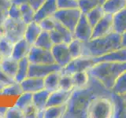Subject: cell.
Masks as SVG:
<instances>
[{
    "instance_id": "1",
    "label": "cell",
    "mask_w": 126,
    "mask_h": 118,
    "mask_svg": "<svg viewBox=\"0 0 126 118\" xmlns=\"http://www.w3.org/2000/svg\"><path fill=\"white\" fill-rule=\"evenodd\" d=\"M108 90L97 79L91 76L89 84L85 88H74L67 102L65 118H87L88 108L94 98L102 95H110Z\"/></svg>"
},
{
    "instance_id": "2",
    "label": "cell",
    "mask_w": 126,
    "mask_h": 118,
    "mask_svg": "<svg viewBox=\"0 0 126 118\" xmlns=\"http://www.w3.org/2000/svg\"><path fill=\"white\" fill-rule=\"evenodd\" d=\"M121 47V34L113 31L104 36L83 42L82 55L98 58Z\"/></svg>"
},
{
    "instance_id": "3",
    "label": "cell",
    "mask_w": 126,
    "mask_h": 118,
    "mask_svg": "<svg viewBox=\"0 0 126 118\" xmlns=\"http://www.w3.org/2000/svg\"><path fill=\"white\" fill-rule=\"evenodd\" d=\"M125 70L126 62L102 61L95 63L88 72L90 76L97 79L106 88L111 90L117 79Z\"/></svg>"
},
{
    "instance_id": "4",
    "label": "cell",
    "mask_w": 126,
    "mask_h": 118,
    "mask_svg": "<svg viewBox=\"0 0 126 118\" xmlns=\"http://www.w3.org/2000/svg\"><path fill=\"white\" fill-rule=\"evenodd\" d=\"M110 95L94 98L88 108L87 118H113V103Z\"/></svg>"
},
{
    "instance_id": "5",
    "label": "cell",
    "mask_w": 126,
    "mask_h": 118,
    "mask_svg": "<svg viewBox=\"0 0 126 118\" xmlns=\"http://www.w3.org/2000/svg\"><path fill=\"white\" fill-rule=\"evenodd\" d=\"M3 26L5 30V37L12 43H16L25 38L27 25L22 19L8 17Z\"/></svg>"
},
{
    "instance_id": "6",
    "label": "cell",
    "mask_w": 126,
    "mask_h": 118,
    "mask_svg": "<svg viewBox=\"0 0 126 118\" xmlns=\"http://www.w3.org/2000/svg\"><path fill=\"white\" fill-rule=\"evenodd\" d=\"M82 15V12L79 8L73 9L58 10L54 17L62 25L67 28L73 33L76 26Z\"/></svg>"
},
{
    "instance_id": "7",
    "label": "cell",
    "mask_w": 126,
    "mask_h": 118,
    "mask_svg": "<svg viewBox=\"0 0 126 118\" xmlns=\"http://www.w3.org/2000/svg\"><path fill=\"white\" fill-rule=\"evenodd\" d=\"M95 64L94 58L90 56H81L73 58L69 63L65 67L62 69V72L63 73L73 74L80 71H88Z\"/></svg>"
},
{
    "instance_id": "8",
    "label": "cell",
    "mask_w": 126,
    "mask_h": 118,
    "mask_svg": "<svg viewBox=\"0 0 126 118\" xmlns=\"http://www.w3.org/2000/svg\"><path fill=\"white\" fill-rule=\"evenodd\" d=\"M28 59L31 64H54L55 61L51 50L32 46Z\"/></svg>"
},
{
    "instance_id": "9",
    "label": "cell",
    "mask_w": 126,
    "mask_h": 118,
    "mask_svg": "<svg viewBox=\"0 0 126 118\" xmlns=\"http://www.w3.org/2000/svg\"><path fill=\"white\" fill-rule=\"evenodd\" d=\"M93 27L89 23L85 14L81 15L77 25L73 31L74 38L80 39L82 42H88L92 38Z\"/></svg>"
},
{
    "instance_id": "10",
    "label": "cell",
    "mask_w": 126,
    "mask_h": 118,
    "mask_svg": "<svg viewBox=\"0 0 126 118\" xmlns=\"http://www.w3.org/2000/svg\"><path fill=\"white\" fill-rule=\"evenodd\" d=\"M50 50L55 63H57L62 68L65 67L73 59L69 49V45L67 43H62L59 44H54Z\"/></svg>"
},
{
    "instance_id": "11",
    "label": "cell",
    "mask_w": 126,
    "mask_h": 118,
    "mask_svg": "<svg viewBox=\"0 0 126 118\" xmlns=\"http://www.w3.org/2000/svg\"><path fill=\"white\" fill-rule=\"evenodd\" d=\"M50 35L54 44H59L62 43L69 44L74 39L72 31L59 23L57 20L55 23V28L50 31Z\"/></svg>"
},
{
    "instance_id": "12",
    "label": "cell",
    "mask_w": 126,
    "mask_h": 118,
    "mask_svg": "<svg viewBox=\"0 0 126 118\" xmlns=\"http://www.w3.org/2000/svg\"><path fill=\"white\" fill-rule=\"evenodd\" d=\"M113 31H114L113 14L106 13L102 18L94 26L92 39L104 36V35L112 33Z\"/></svg>"
},
{
    "instance_id": "13",
    "label": "cell",
    "mask_w": 126,
    "mask_h": 118,
    "mask_svg": "<svg viewBox=\"0 0 126 118\" xmlns=\"http://www.w3.org/2000/svg\"><path fill=\"white\" fill-rule=\"evenodd\" d=\"M62 69L63 68L58 65L57 63L54 64H31L30 63L29 76L44 78L54 71L62 70Z\"/></svg>"
},
{
    "instance_id": "14",
    "label": "cell",
    "mask_w": 126,
    "mask_h": 118,
    "mask_svg": "<svg viewBox=\"0 0 126 118\" xmlns=\"http://www.w3.org/2000/svg\"><path fill=\"white\" fill-rule=\"evenodd\" d=\"M58 10L56 0H46L43 5L35 11L34 21L39 23L43 19L52 17Z\"/></svg>"
},
{
    "instance_id": "15",
    "label": "cell",
    "mask_w": 126,
    "mask_h": 118,
    "mask_svg": "<svg viewBox=\"0 0 126 118\" xmlns=\"http://www.w3.org/2000/svg\"><path fill=\"white\" fill-rule=\"evenodd\" d=\"M73 90H64L62 89H58L53 92H50L47 103V107L66 104L73 93Z\"/></svg>"
},
{
    "instance_id": "16",
    "label": "cell",
    "mask_w": 126,
    "mask_h": 118,
    "mask_svg": "<svg viewBox=\"0 0 126 118\" xmlns=\"http://www.w3.org/2000/svg\"><path fill=\"white\" fill-rule=\"evenodd\" d=\"M20 84H21L24 92L35 93L44 89V80H43V78L40 77L28 76Z\"/></svg>"
},
{
    "instance_id": "17",
    "label": "cell",
    "mask_w": 126,
    "mask_h": 118,
    "mask_svg": "<svg viewBox=\"0 0 126 118\" xmlns=\"http://www.w3.org/2000/svg\"><path fill=\"white\" fill-rule=\"evenodd\" d=\"M95 63L102 61L110 62H126V47H121L120 49L113 50L101 57L94 58Z\"/></svg>"
},
{
    "instance_id": "18",
    "label": "cell",
    "mask_w": 126,
    "mask_h": 118,
    "mask_svg": "<svg viewBox=\"0 0 126 118\" xmlns=\"http://www.w3.org/2000/svg\"><path fill=\"white\" fill-rule=\"evenodd\" d=\"M113 103V117L114 118H126V101L122 95L115 93L110 95Z\"/></svg>"
},
{
    "instance_id": "19",
    "label": "cell",
    "mask_w": 126,
    "mask_h": 118,
    "mask_svg": "<svg viewBox=\"0 0 126 118\" xmlns=\"http://www.w3.org/2000/svg\"><path fill=\"white\" fill-rule=\"evenodd\" d=\"M32 45L28 42L25 38H23L21 40H19L16 43H14L13 54L12 57L15 58L16 60H21V59L28 57L31 50Z\"/></svg>"
},
{
    "instance_id": "20",
    "label": "cell",
    "mask_w": 126,
    "mask_h": 118,
    "mask_svg": "<svg viewBox=\"0 0 126 118\" xmlns=\"http://www.w3.org/2000/svg\"><path fill=\"white\" fill-rule=\"evenodd\" d=\"M62 70L54 71L43 78L44 89L47 90L50 92H53L59 89V81H60V78L62 74Z\"/></svg>"
},
{
    "instance_id": "21",
    "label": "cell",
    "mask_w": 126,
    "mask_h": 118,
    "mask_svg": "<svg viewBox=\"0 0 126 118\" xmlns=\"http://www.w3.org/2000/svg\"><path fill=\"white\" fill-rule=\"evenodd\" d=\"M41 31L42 29L39 24L33 21L32 22L29 23V25H27L25 33V39L32 46H33L39 34L41 33Z\"/></svg>"
},
{
    "instance_id": "22",
    "label": "cell",
    "mask_w": 126,
    "mask_h": 118,
    "mask_svg": "<svg viewBox=\"0 0 126 118\" xmlns=\"http://www.w3.org/2000/svg\"><path fill=\"white\" fill-rule=\"evenodd\" d=\"M18 65L19 61L16 60L13 57L4 58H2L1 62H0V68L9 76L15 78V76L17 72Z\"/></svg>"
},
{
    "instance_id": "23",
    "label": "cell",
    "mask_w": 126,
    "mask_h": 118,
    "mask_svg": "<svg viewBox=\"0 0 126 118\" xmlns=\"http://www.w3.org/2000/svg\"><path fill=\"white\" fill-rule=\"evenodd\" d=\"M105 13L115 14L126 8V0H106L102 4Z\"/></svg>"
},
{
    "instance_id": "24",
    "label": "cell",
    "mask_w": 126,
    "mask_h": 118,
    "mask_svg": "<svg viewBox=\"0 0 126 118\" xmlns=\"http://www.w3.org/2000/svg\"><path fill=\"white\" fill-rule=\"evenodd\" d=\"M50 94V92L46 89H43L33 93V104L38 109V111H43L46 109Z\"/></svg>"
},
{
    "instance_id": "25",
    "label": "cell",
    "mask_w": 126,
    "mask_h": 118,
    "mask_svg": "<svg viewBox=\"0 0 126 118\" xmlns=\"http://www.w3.org/2000/svg\"><path fill=\"white\" fill-rule=\"evenodd\" d=\"M113 31L122 34L126 31V8L113 15Z\"/></svg>"
},
{
    "instance_id": "26",
    "label": "cell",
    "mask_w": 126,
    "mask_h": 118,
    "mask_svg": "<svg viewBox=\"0 0 126 118\" xmlns=\"http://www.w3.org/2000/svg\"><path fill=\"white\" fill-rule=\"evenodd\" d=\"M67 110V103L60 105L47 107L44 111L43 118H62L64 117Z\"/></svg>"
},
{
    "instance_id": "27",
    "label": "cell",
    "mask_w": 126,
    "mask_h": 118,
    "mask_svg": "<svg viewBox=\"0 0 126 118\" xmlns=\"http://www.w3.org/2000/svg\"><path fill=\"white\" fill-rule=\"evenodd\" d=\"M54 45V44L52 42V39H51L50 31L45 30H42L41 33L39 34L36 41L34 43V46H35L50 50H51Z\"/></svg>"
},
{
    "instance_id": "28",
    "label": "cell",
    "mask_w": 126,
    "mask_h": 118,
    "mask_svg": "<svg viewBox=\"0 0 126 118\" xmlns=\"http://www.w3.org/2000/svg\"><path fill=\"white\" fill-rule=\"evenodd\" d=\"M30 62L28 59V57L24 58L19 60V65L17 74L15 76V80L17 83H21L25 79L29 76V68Z\"/></svg>"
},
{
    "instance_id": "29",
    "label": "cell",
    "mask_w": 126,
    "mask_h": 118,
    "mask_svg": "<svg viewBox=\"0 0 126 118\" xmlns=\"http://www.w3.org/2000/svg\"><path fill=\"white\" fill-rule=\"evenodd\" d=\"M105 11L102 8L101 4L98 5L92 9V10H90L88 13H87L85 14L87 19L89 21V23L92 25V26L94 28V26L96 25V24L100 21L102 18V17L105 15Z\"/></svg>"
},
{
    "instance_id": "30",
    "label": "cell",
    "mask_w": 126,
    "mask_h": 118,
    "mask_svg": "<svg viewBox=\"0 0 126 118\" xmlns=\"http://www.w3.org/2000/svg\"><path fill=\"white\" fill-rule=\"evenodd\" d=\"M75 88H83L89 84L90 74L88 71H80L72 74Z\"/></svg>"
},
{
    "instance_id": "31",
    "label": "cell",
    "mask_w": 126,
    "mask_h": 118,
    "mask_svg": "<svg viewBox=\"0 0 126 118\" xmlns=\"http://www.w3.org/2000/svg\"><path fill=\"white\" fill-rule=\"evenodd\" d=\"M20 8H21V18L23 21L26 25H29V23L32 22L35 18V10L30 6V4L28 2L22 3L20 5Z\"/></svg>"
},
{
    "instance_id": "32",
    "label": "cell",
    "mask_w": 126,
    "mask_h": 118,
    "mask_svg": "<svg viewBox=\"0 0 126 118\" xmlns=\"http://www.w3.org/2000/svg\"><path fill=\"white\" fill-rule=\"evenodd\" d=\"M14 43L3 37L0 39V57L2 58L12 57Z\"/></svg>"
},
{
    "instance_id": "33",
    "label": "cell",
    "mask_w": 126,
    "mask_h": 118,
    "mask_svg": "<svg viewBox=\"0 0 126 118\" xmlns=\"http://www.w3.org/2000/svg\"><path fill=\"white\" fill-rule=\"evenodd\" d=\"M33 104V93L31 92H23L21 95H19L15 105L21 109L22 111L27 107Z\"/></svg>"
},
{
    "instance_id": "34",
    "label": "cell",
    "mask_w": 126,
    "mask_h": 118,
    "mask_svg": "<svg viewBox=\"0 0 126 118\" xmlns=\"http://www.w3.org/2000/svg\"><path fill=\"white\" fill-rule=\"evenodd\" d=\"M111 91L120 95L126 93V70L124 71L117 79L115 84L111 89Z\"/></svg>"
},
{
    "instance_id": "35",
    "label": "cell",
    "mask_w": 126,
    "mask_h": 118,
    "mask_svg": "<svg viewBox=\"0 0 126 118\" xmlns=\"http://www.w3.org/2000/svg\"><path fill=\"white\" fill-rule=\"evenodd\" d=\"M74 88V81L72 74L62 73L60 81H59V89L64 90H72Z\"/></svg>"
},
{
    "instance_id": "36",
    "label": "cell",
    "mask_w": 126,
    "mask_h": 118,
    "mask_svg": "<svg viewBox=\"0 0 126 118\" xmlns=\"http://www.w3.org/2000/svg\"><path fill=\"white\" fill-rule=\"evenodd\" d=\"M23 92L24 91L21 84L15 82L12 84L6 86L0 91V94H2V95H21Z\"/></svg>"
},
{
    "instance_id": "37",
    "label": "cell",
    "mask_w": 126,
    "mask_h": 118,
    "mask_svg": "<svg viewBox=\"0 0 126 118\" xmlns=\"http://www.w3.org/2000/svg\"><path fill=\"white\" fill-rule=\"evenodd\" d=\"M82 43L83 42L80 39L74 38L68 44L71 56L73 58H78L82 55Z\"/></svg>"
},
{
    "instance_id": "38",
    "label": "cell",
    "mask_w": 126,
    "mask_h": 118,
    "mask_svg": "<svg viewBox=\"0 0 126 118\" xmlns=\"http://www.w3.org/2000/svg\"><path fill=\"white\" fill-rule=\"evenodd\" d=\"M78 3L79 9L80 10L83 14H86L100 4L98 0H78Z\"/></svg>"
},
{
    "instance_id": "39",
    "label": "cell",
    "mask_w": 126,
    "mask_h": 118,
    "mask_svg": "<svg viewBox=\"0 0 126 118\" xmlns=\"http://www.w3.org/2000/svg\"><path fill=\"white\" fill-rule=\"evenodd\" d=\"M58 10L79 8L78 0H56Z\"/></svg>"
},
{
    "instance_id": "40",
    "label": "cell",
    "mask_w": 126,
    "mask_h": 118,
    "mask_svg": "<svg viewBox=\"0 0 126 118\" xmlns=\"http://www.w3.org/2000/svg\"><path fill=\"white\" fill-rule=\"evenodd\" d=\"M55 23H56V19L54 18V16H52V17H49L43 19L39 24L40 25L42 30L50 31L55 28Z\"/></svg>"
},
{
    "instance_id": "41",
    "label": "cell",
    "mask_w": 126,
    "mask_h": 118,
    "mask_svg": "<svg viewBox=\"0 0 126 118\" xmlns=\"http://www.w3.org/2000/svg\"><path fill=\"white\" fill-rule=\"evenodd\" d=\"M5 117H7V118H22V117H25V115H24V113L21 109H19L16 105H14V107H10V108L7 109Z\"/></svg>"
},
{
    "instance_id": "42",
    "label": "cell",
    "mask_w": 126,
    "mask_h": 118,
    "mask_svg": "<svg viewBox=\"0 0 126 118\" xmlns=\"http://www.w3.org/2000/svg\"><path fill=\"white\" fill-rule=\"evenodd\" d=\"M8 14H9V17L13 19H22L21 18V12L20 5L12 2L10 7L8 10Z\"/></svg>"
},
{
    "instance_id": "43",
    "label": "cell",
    "mask_w": 126,
    "mask_h": 118,
    "mask_svg": "<svg viewBox=\"0 0 126 118\" xmlns=\"http://www.w3.org/2000/svg\"><path fill=\"white\" fill-rule=\"evenodd\" d=\"M0 82L5 86H7V85L14 84V83L16 82V80L14 78L9 76V75L6 73L1 68H0Z\"/></svg>"
},
{
    "instance_id": "44",
    "label": "cell",
    "mask_w": 126,
    "mask_h": 118,
    "mask_svg": "<svg viewBox=\"0 0 126 118\" xmlns=\"http://www.w3.org/2000/svg\"><path fill=\"white\" fill-rule=\"evenodd\" d=\"M23 113H24V115H25V117L34 118V117H37L38 109L35 106V105L32 104L29 105V107H27L25 110H23Z\"/></svg>"
},
{
    "instance_id": "45",
    "label": "cell",
    "mask_w": 126,
    "mask_h": 118,
    "mask_svg": "<svg viewBox=\"0 0 126 118\" xmlns=\"http://www.w3.org/2000/svg\"><path fill=\"white\" fill-rule=\"evenodd\" d=\"M9 17L8 10L0 8V26H3L7 18Z\"/></svg>"
},
{
    "instance_id": "46",
    "label": "cell",
    "mask_w": 126,
    "mask_h": 118,
    "mask_svg": "<svg viewBox=\"0 0 126 118\" xmlns=\"http://www.w3.org/2000/svg\"><path fill=\"white\" fill-rule=\"evenodd\" d=\"M46 0H29L28 3H29L30 6L36 11L39 8L43 5V3Z\"/></svg>"
},
{
    "instance_id": "47",
    "label": "cell",
    "mask_w": 126,
    "mask_h": 118,
    "mask_svg": "<svg viewBox=\"0 0 126 118\" xmlns=\"http://www.w3.org/2000/svg\"><path fill=\"white\" fill-rule=\"evenodd\" d=\"M12 4V1L10 0H0V8L9 10Z\"/></svg>"
},
{
    "instance_id": "48",
    "label": "cell",
    "mask_w": 126,
    "mask_h": 118,
    "mask_svg": "<svg viewBox=\"0 0 126 118\" xmlns=\"http://www.w3.org/2000/svg\"><path fill=\"white\" fill-rule=\"evenodd\" d=\"M121 46L122 47H126V31L121 34Z\"/></svg>"
},
{
    "instance_id": "49",
    "label": "cell",
    "mask_w": 126,
    "mask_h": 118,
    "mask_svg": "<svg viewBox=\"0 0 126 118\" xmlns=\"http://www.w3.org/2000/svg\"><path fill=\"white\" fill-rule=\"evenodd\" d=\"M7 109V107H0V117H5Z\"/></svg>"
},
{
    "instance_id": "50",
    "label": "cell",
    "mask_w": 126,
    "mask_h": 118,
    "mask_svg": "<svg viewBox=\"0 0 126 118\" xmlns=\"http://www.w3.org/2000/svg\"><path fill=\"white\" fill-rule=\"evenodd\" d=\"M5 37V30H4V26H0V39Z\"/></svg>"
},
{
    "instance_id": "51",
    "label": "cell",
    "mask_w": 126,
    "mask_h": 118,
    "mask_svg": "<svg viewBox=\"0 0 126 118\" xmlns=\"http://www.w3.org/2000/svg\"><path fill=\"white\" fill-rule=\"evenodd\" d=\"M5 87H6L5 85H4V84H2V83L0 82V91H1V90H2V89L4 88H5Z\"/></svg>"
},
{
    "instance_id": "52",
    "label": "cell",
    "mask_w": 126,
    "mask_h": 118,
    "mask_svg": "<svg viewBox=\"0 0 126 118\" xmlns=\"http://www.w3.org/2000/svg\"><path fill=\"white\" fill-rule=\"evenodd\" d=\"M106 0H98V2H99V3L101 4V5H102V4L104 2H106Z\"/></svg>"
},
{
    "instance_id": "53",
    "label": "cell",
    "mask_w": 126,
    "mask_h": 118,
    "mask_svg": "<svg viewBox=\"0 0 126 118\" xmlns=\"http://www.w3.org/2000/svg\"><path fill=\"white\" fill-rule=\"evenodd\" d=\"M122 97H123V98H124V99L126 101V93H125V94H122Z\"/></svg>"
},
{
    "instance_id": "54",
    "label": "cell",
    "mask_w": 126,
    "mask_h": 118,
    "mask_svg": "<svg viewBox=\"0 0 126 118\" xmlns=\"http://www.w3.org/2000/svg\"><path fill=\"white\" fill-rule=\"evenodd\" d=\"M1 60H2V58L0 57V62H1Z\"/></svg>"
},
{
    "instance_id": "55",
    "label": "cell",
    "mask_w": 126,
    "mask_h": 118,
    "mask_svg": "<svg viewBox=\"0 0 126 118\" xmlns=\"http://www.w3.org/2000/svg\"><path fill=\"white\" fill-rule=\"evenodd\" d=\"M10 1H13V0H10Z\"/></svg>"
}]
</instances>
